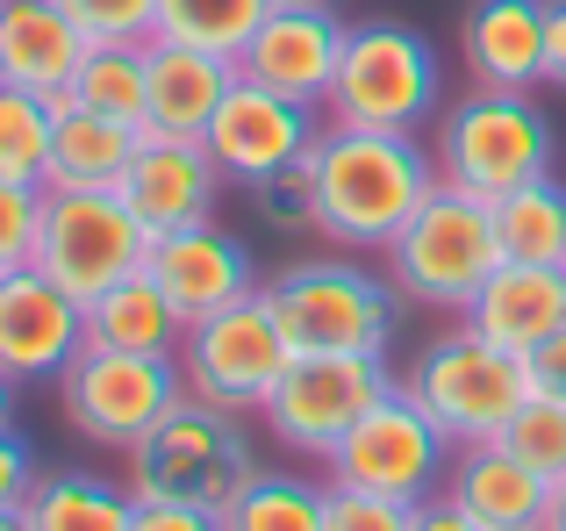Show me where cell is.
Here are the masks:
<instances>
[{"label": "cell", "instance_id": "ab89813d", "mask_svg": "<svg viewBox=\"0 0 566 531\" xmlns=\"http://www.w3.org/2000/svg\"><path fill=\"white\" fill-rule=\"evenodd\" d=\"M416 531H481V524H473L452 496H430V503H416Z\"/></svg>", "mask_w": 566, "mask_h": 531}, {"label": "cell", "instance_id": "b9f144b4", "mask_svg": "<svg viewBox=\"0 0 566 531\" xmlns=\"http://www.w3.org/2000/svg\"><path fill=\"white\" fill-rule=\"evenodd\" d=\"M14 388H22V381H8V374H0V424H14Z\"/></svg>", "mask_w": 566, "mask_h": 531}, {"label": "cell", "instance_id": "ffe728a7", "mask_svg": "<svg viewBox=\"0 0 566 531\" xmlns=\"http://www.w3.org/2000/svg\"><path fill=\"white\" fill-rule=\"evenodd\" d=\"M444 496L467 510L481 531H538L545 503H553V481L538 467H524L510 446H459L452 475H444Z\"/></svg>", "mask_w": 566, "mask_h": 531}, {"label": "cell", "instance_id": "83f0119b", "mask_svg": "<svg viewBox=\"0 0 566 531\" xmlns=\"http://www.w3.org/2000/svg\"><path fill=\"white\" fill-rule=\"evenodd\" d=\"M323 503H331V481L259 467L237 489V503L222 510V531H323Z\"/></svg>", "mask_w": 566, "mask_h": 531}, {"label": "cell", "instance_id": "74e56055", "mask_svg": "<svg viewBox=\"0 0 566 531\" xmlns=\"http://www.w3.org/2000/svg\"><path fill=\"white\" fill-rule=\"evenodd\" d=\"M129 531H222V510H193V503H137Z\"/></svg>", "mask_w": 566, "mask_h": 531}, {"label": "cell", "instance_id": "6da1fadb", "mask_svg": "<svg viewBox=\"0 0 566 531\" xmlns=\"http://www.w3.org/2000/svg\"><path fill=\"white\" fill-rule=\"evenodd\" d=\"M302 173H308V230L331 238L337 252H387L438 187V158L423 137L345 129V123H323Z\"/></svg>", "mask_w": 566, "mask_h": 531}, {"label": "cell", "instance_id": "7bdbcfd3", "mask_svg": "<svg viewBox=\"0 0 566 531\" xmlns=\"http://www.w3.org/2000/svg\"><path fill=\"white\" fill-rule=\"evenodd\" d=\"M280 8H337V0H280Z\"/></svg>", "mask_w": 566, "mask_h": 531}, {"label": "cell", "instance_id": "30bf717a", "mask_svg": "<svg viewBox=\"0 0 566 531\" xmlns=\"http://www.w3.org/2000/svg\"><path fill=\"white\" fill-rule=\"evenodd\" d=\"M57 403H65L72 431L101 452H129L187 403L180 360H151V352H94L57 374Z\"/></svg>", "mask_w": 566, "mask_h": 531}, {"label": "cell", "instance_id": "f1b7e54d", "mask_svg": "<svg viewBox=\"0 0 566 531\" xmlns=\"http://www.w3.org/2000/svg\"><path fill=\"white\" fill-rule=\"evenodd\" d=\"M72 101L144 129V43H94L80 80H72Z\"/></svg>", "mask_w": 566, "mask_h": 531}, {"label": "cell", "instance_id": "5b68a950", "mask_svg": "<svg viewBox=\"0 0 566 531\" xmlns=\"http://www.w3.org/2000/svg\"><path fill=\"white\" fill-rule=\"evenodd\" d=\"M395 280L359 266L352 252L294 259L265 280V302L294 352H387L395 345Z\"/></svg>", "mask_w": 566, "mask_h": 531}, {"label": "cell", "instance_id": "f6af8a7d", "mask_svg": "<svg viewBox=\"0 0 566 531\" xmlns=\"http://www.w3.org/2000/svg\"><path fill=\"white\" fill-rule=\"evenodd\" d=\"M559 273H566V266H559Z\"/></svg>", "mask_w": 566, "mask_h": 531}, {"label": "cell", "instance_id": "d6a6232c", "mask_svg": "<svg viewBox=\"0 0 566 531\" xmlns=\"http://www.w3.org/2000/svg\"><path fill=\"white\" fill-rule=\"evenodd\" d=\"M86 43H151L158 37V0H57Z\"/></svg>", "mask_w": 566, "mask_h": 531}, {"label": "cell", "instance_id": "1f68e13d", "mask_svg": "<svg viewBox=\"0 0 566 531\" xmlns=\"http://www.w3.org/2000/svg\"><path fill=\"white\" fill-rule=\"evenodd\" d=\"M36 238H43V187L0 180V273L36 266Z\"/></svg>", "mask_w": 566, "mask_h": 531}, {"label": "cell", "instance_id": "44dd1931", "mask_svg": "<svg viewBox=\"0 0 566 531\" xmlns=\"http://www.w3.org/2000/svg\"><path fill=\"white\" fill-rule=\"evenodd\" d=\"M467 331H481L488 345L502 352H531L545 345V337L566 323V273L559 266H516L502 259L495 273H488V288L467 302Z\"/></svg>", "mask_w": 566, "mask_h": 531}, {"label": "cell", "instance_id": "7c38bea8", "mask_svg": "<svg viewBox=\"0 0 566 531\" xmlns=\"http://www.w3.org/2000/svg\"><path fill=\"white\" fill-rule=\"evenodd\" d=\"M151 230L123 209V195H51L43 187V238H36V273H51L72 302H94L115 280L144 273Z\"/></svg>", "mask_w": 566, "mask_h": 531}, {"label": "cell", "instance_id": "3957f363", "mask_svg": "<svg viewBox=\"0 0 566 531\" xmlns=\"http://www.w3.org/2000/svg\"><path fill=\"white\" fill-rule=\"evenodd\" d=\"M438 108H444V65H438V43L423 29L387 22V14L345 29V58H337L323 123L416 137L423 123H438Z\"/></svg>", "mask_w": 566, "mask_h": 531}, {"label": "cell", "instance_id": "7a4b0ae2", "mask_svg": "<svg viewBox=\"0 0 566 531\" xmlns=\"http://www.w3.org/2000/svg\"><path fill=\"white\" fill-rule=\"evenodd\" d=\"M430 158H438V180L467 187L481 201H502L559 166V129L516 86H473L452 108H438Z\"/></svg>", "mask_w": 566, "mask_h": 531}, {"label": "cell", "instance_id": "ac0fdd59", "mask_svg": "<svg viewBox=\"0 0 566 531\" xmlns=\"http://www.w3.org/2000/svg\"><path fill=\"white\" fill-rule=\"evenodd\" d=\"M43 108H51V166H43V187L51 195H115L129 158H137V144H144V129L80 108L72 86L65 94H43Z\"/></svg>", "mask_w": 566, "mask_h": 531}, {"label": "cell", "instance_id": "8d00e7d4", "mask_svg": "<svg viewBox=\"0 0 566 531\" xmlns=\"http://www.w3.org/2000/svg\"><path fill=\"white\" fill-rule=\"evenodd\" d=\"M524 374H531V395H545V403H566V323L545 345L524 352Z\"/></svg>", "mask_w": 566, "mask_h": 531}, {"label": "cell", "instance_id": "52a82bcc", "mask_svg": "<svg viewBox=\"0 0 566 531\" xmlns=\"http://www.w3.org/2000/svg\"><path fill=\"white\" fill-rule=\"evenodd\" d=\"M401 388H409V403L423 409L452 446H488V438H502V424L524 409L531 374H524V352H502V345H488L481 331L459 323V331L430 337V345L416 352Z\"/></svg>", "mask_w": 566, "mask_h": 531}, {"label": "cell", "instance_id": "8fae6325", "mask_svg": "<svg viewBox=\"0 0 566 531\" xmlns=\"http://www.w3.org/2000/svg\"><path fill=\"white\" fill-rule=\"evenodd\" d=\"M452 452L459 446L409 403V388H395L352 424L345 446L323 467H331V489H366V496H387V503H430V496H444Z\"/></svg>", "mask_w": 566, "mask_h": 531}, {"label": "cell", "instance_id": "4dcf8cb0", "mask_svg": "<svg viewBox=\"0 0 566 531\" xmlns=\"http://www.w3.org/2000/svg\"><path fill=\"white\" fill-rule=\"evenodd\" d=\"M495 446H510L524 467H538L545 481H566V403H545V395H524L510 424H502Z\"/></svg>", "mask_w": 566, "mask_h": 531}, {"label": "cell", "instance_id": "d6986e66", "mask_svg": "<svg viewBox=\"0 0 566 531\" xmlns=\"http://www.w3.org/2000/svg\"><path fill=\"white\" fill-rule=\"evenodd\" d=\"M86 29L57 0H0V86L65 94L86 65Z\"/></svg>", "mask_w": 566, "mask_h": 531}, {"label": "cell", "instance_id": "60d3db41", "mask_svg": "<svg viewBox=\"0 0 566 531\" xmlns=\"http://www.w3.org/2000/svg\"><path fill=\"white\" fill-rule=\"evenodd\" d=\"M538 531H566V481H553V503H545V524Z\"/></svg>", "mask_w": 566, "mask_h": 531}, {"label": "cell", "instance_id": "4fadbf2b", "mask_svg": "<svg viewBox=\"0 0 566 531\" xmlns=\"http://www.w3.org/2000/svg\"><path fill=\"white\" fill-rule=\"evenodd\" d=\"M316 137H323V108L273 94V86L244 80V72L230 80V94L216 101V115H208V129H201L216 173L230 187H244V195L265 187V180H280V173H294L316 152Z\"/></svg>", "mask_w": 566, "mask_h": 531}, {"label": "cell", "instance_id": "9a60e30c", "mask_svg": "<svg viewBox=\"0 0 566 531\" xmlns=\"http://www.w3.org/2000/svg\"><path fill=\"white\" fill-rule=\"evenodd\" d=\"M86 352V302H72L51 273L22 266L0 273V374L8 381H57Z\"/></svg>", "mask_w": 566, "mask_h": 531}, {"label": "cell", "instance_id": "8992f818", "mask_svg": "<svg viewBox=\"0 0 566 531\" xmlns=\"http://www.w3.org/2000/svg\"><path fill=\"white\" fill-rule=\"evenodd\" d=\"M502 266V238H495V201L467 195V187L438 180L430 201L401 223V238L387 244V280L423 309H459L488 288V273Z\"/></svg>", "mask_w": 566, "mask_h": 531}, {"label": "cell", "instance_id": "484cf974", "mask_svg": "<svg viewBox=\"0 0 566 531\" xmlns=\"http://www.w3.org/2000/svg\"><path fill=\"white\" fill-rule=\"evenodd\" d=\"M495 238L502 259L516 266H566V180H531L495 201Z\"/></svg>", "mask_w": 566, "mask_h": 531}, {"label": "cell", "instance_id": "4316f807", "mask_svg": "<svg viewBox=\"0 0 566 531\" xmlns=\"http://www.w3.org/2000/svg\"><path fill=\"white\" fill-rule=\"evenodd\" d=\"M265 14H273V0H158L151 43H187V51H208V58H230L237 65Z\"/></svg>", "mask_w": 566, "mask_h": 531}, {"label": "cell", "instance_id": "277c9868", "mask_svg": "<svg viewBox=\"0 0 566 531\" xmlns=\"http://www.w3.org/2000/svg\"><path fill=\"white\" fill-rule=\"evenodd\" d=\"M259 475V452L244 438V417L187 403L158 424L144 446L123 452V489L137 503H193V510H230L237 489Z\"/></svg>", "mask_w": 566, "mask_h": 531}, {"label": "cell", "instance_id": "5bb4252c", "mask_svg": "<svg viewBox=\"0 0 566 531\" xmlns=\"http://www.w3.org/2000/svg\"><path fill=\"white\" fill-rule=\"evenodd\" d=\"M115 195H123V209L137 216L151 238H172V230L216 223L230 180L216 173V158H208L201 137H158V129H144V144H137V158H129Z\"/></svg>", "mask_w": 566, "mask_h": 531}, {"label": "cell", "instance_id": "cb8c5ba5", "mask_svg": "<svg viewBox=\"0 0 566 531\" xmlns=\"http://www.w3.org/2000/svg\"><path fill=\"white\" fill-rule=\"evenodd\" d=\"M180 337H187V323L151 273H129L108 294L86 302V345L94 352H151V360H172Z\"/></svg>", "mask_w": 566, "mask_h": 531}, {"label": "cell", "instance_id": "9c48e42d", "mask_svg": "<svg viewBox=\"0 0 566 531\" xmlns=\"http://www.w3.org/2000/svg\"><path fill=\"white\" fill-rule=\"evenodd\" d=\"M172 360H180V381H187L193 403L244 417V409H265V395H273L280 374L294 366V345H287V331H280L273 302H265V288H259V294H244V302L216 309V316L187 323Z\"/></svg>", "mask_w": 566, "mask_h": 531}, {"label": "cell", "instance_id": "ba28073f", "mask_svg": "<svg viewBox=\"0 0 566 531\" xmlns=\"http://www.w3.org/2000/svg\"><path fill=\"white\" fill-rule=\"evenodd\" d=\"M401 374L387 366V352H294V366L280 374V388L265 395V431L302 460H331L345 446V431L395 395Z\"/></svg>", "mask_w": 566, "mask_h": 531}, {"label": "cell", "instance_id": "f546056e", "mask_svg": "<svg viewBox=\"0 0 566 531\" xmlns=\"http://www.w3.org/2000/svg\"><path fill=\"white\" fill-rule=\"evenodd\" d=\"M51 166V108L43 94H22V86H0V180H36Z\"/></svg>", "mask_w": 566, "mask_h": 531}, {"label": "cell", "instance_id": "d4e9b609", "mask_svg": "<svg viewBox=\"0 0 566 531\" xmlns=\"http://www.w3.org/2000/svg\"><path fill=\"white\" fill-rule=\"evenodd\" d=\"M22 531H129L137 524V496L115 489L101 475H72V467H43L29 503L14 510Z\"/></svg>", "mask_w": 566, "mask_h": 531}, {"label": "cell", "instance_id": "ee69618b", "mask_svg": "<svg viewBox=\"0 0 566 531\" xmlns=\"http://www.w3.org/2000/svg\"><path fill=\"white\" fill-rule=\"evenodd\" d=\"M0 531H22V524H14V518H0Z\"/></svg>", "mask_w": 566, "mask_h": 531}, {"label": "cell", "instance_id": "e0dca14e", "mask_svg": "<svg viewBox=\"0 0 566 531\" xmlns=\"http://www.w3.org/2000/svg\"><path fill=\"white\" fill-rule=\"evenodd\" d=\"M345 14L337 8H280L259 22V37L244 43V58H237V72L259 86H273V94L287 101H308V108H323L331 101V80H337V58H345Z\"/></svg>", "mask_w": 566, "mask_h": 531}, {"label": "cell", "instance_id": "836d02e7", "mask_svg": "<svg viewBox=\"0 0 566 531\" xmlns=\"http://www.w3.org/2000/svg\"><path fill=\"white\" fill-rule=\"evenodd\" d=\"M323 531H416V503H387V496H366V489H331Z\"/></svg>", "mask_w": 566, "mask_h": 531}, {"label": "cell", "instance_id": "d590c367", "mask_svg": "<svg viewBox=\"0 0 566 531\" xmlns=\"http://www.w3.org/2000/svg\"><path fill=\"white\" fill-rule=\"evenodd\" d=\"M251 201H259V216H265V223H308V173H302V166H294V173H280V180L251 187Z\"/></svg>", "mask_w": 566, "mask_h": 531}, {"label": "cell", "instance_id": "7402d4cb", "mask_svg": "<svg viewBox=\"0 0 566 531\" xmlns=\"http://www.w3.org/2000/svg\"><path fill=\"white\" fill-rule=\"evenodd\" d=\"M473 86H545V0H473L459 29Z\"/></svg>", "mask_w": 566, "mask_h": 531}, {"label": "cell", "instance_id": "2e32d148", "mask_svg": "<svg viewBox=\"0 0 566 531\" xmlns=\"http://www.w3.org/2000/svg\"><path fill=\"white\" fill-rule=\"evenodd\" d=\"M144 273L166 288V302L180 309V323H201V316H216V309H230V302H244V294L265 288L251 244L222 223H193V230H172V238H151Z\"/></svg>", "mask_w": 566, "mask_h": 531}, {"label": "cell", "instance_id": "f35d334b", "mask_svg": "<svg viewBox=\"0 0 566 531\" xmlns=\"http://www.w3.org/2000/svg\"><path fill=\"white\" fill-rule=\"evenodd\" d=\"M545 86L566 94V0H545Z\"/></svg>", "mask_w": 566, "mask_h": 531}, {"label": "cell", "instance_id": "603a6c76", "mask_svg": "<svg viewBox=\"0 0 566 531\" xmlns=\"http://www.w3.org/2000/svg\"><path fill=\"white\" fill-rule=\"evenodd\" d=\"M230 58L187 51V43H144V129L158 137H201L216 101L230 94Z\"/></svg>", "mask_w": 566, "mask_h": 531}, {"label": "cell", "instance_id": "e575fe53", "mask_svg": "<svg viewBox=\"0 0 566 531\" xmlns=\"http://www.w3.org/2000/svg\"><path fill=\"white\" fill-rule=\"evenodd\" d=\"M36 452H29V438L14 431V424H0V518H14V510L29 503V489H36Z\"/></svg>", "mask_w": 566, "mask_h": 531}]
</instances>
